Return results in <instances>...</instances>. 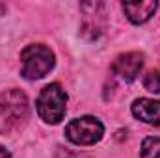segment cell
I'll use <instances>...</instances> for the list:
<instances>
[{
    "instance_id": "4",
    "label": "cell",
    "mask_w": 160,
    "mask_h": 158,
    "mask_svg": "<svg viewBox=\"0 0 160 158\" xmlns=\"http://www.w3.org/2000/svg\"><path fill=\"white\" fill-rule=\"evenodd\" d=\"M0 117L9 125H19L28 117V97L21 89H6L0 93Z\"/></svg>"
},
{
    "instance_id": "2",
    "label": "cell",
    "mask_w": 160,
    "mask_h": 158,
    "mask_svg": "<svg viewBox=\"0 0 160 158\" xmlns=\"http://www.w3.org/2000/svg\"><path fill=\"white\" fill-rule=\"evenodd\" d=\"M38 114L45 123L56 125L65 116L67 108V93L62 89L60 84H48L41 89L38 97Z\"/></svg>"
},
{
    "instance_id": "9",
    "label": "cell",
    "mask_w": 160,
    "mask_h": 158,
    "mask_svg": "<svg viewBox=\"0 0 160 158\" xmlns=\"http://www.w3.org/2000/svg\"><path fill=\"white\" fill-rule=\"evenodd\" d=\"M142 158H160V138L149 136L142 143Z\"/></svg>"
},
{
    "instance_id": "1",
    "label": "cell",
    "mask_w": 160,
    "mask_h": 158,
    "mask_svg": "<svg viewBox=\"0 0 160 158\" xmlns=\"http://www.w3.org/2000/svg\"><path fill=\"white\" fill-rule=\"evenodd\" d=\"M54 67V52L45 45H28L21 52V75L26 80H38Z\"/></svg>"
},
{
    "instance_id": "10",
    "label": "cell",
    "mask_w": 160,
    "mask_h": 158,
    "mask_svg": "<svg viewBox=\"0 0 160 158\" xmlns=\"http://www.w3.org/2000/svg\"><path fill=\"white\" fill-rule=\"evenodd\" d=\"M143 87L151 93H160V71L158 69H151L145 77H143Z\"/></svg>"
},
{
    "instance_id": "8",
    "label": "cell",
    "mask_w": 160,
    "mask_h": 158,
    "mask_svg": "<svg viewBox=\"0 0 160 158\" xmlns=\"http://www.w3.org/2000/svg\"><path fill=\"white\" fill-rule=\"evenodd\" d=\"M132 114L143 123L160 126V101L153 99H138L132 102Z\"/></svg>"
},
{
    "instance_id": "11",
    "label": "cell",
    "mask_w": 160,
    "mask_h": 158,
    "mask_svg": "<svg viewBox=\"0 0 160 158\" xmlns=\"http://www.w3.org/2000/svg\"><path fill=\"white\" fill-rule=\"evenodd\" d=\"M0 158H11V153L6 147H0Z\"/></svg>"
},
{
    "instance_id": "6",
    "label": "cell",
    "mask_w": 160,
    "mask_h": 158,
    "mask_svg": "<svg viewBox=\"0 0 160 158\" xmlns=\"http://www.w3.org/2000/svg\"><path fill=\"white\" fill-rule=\"evenodd\" d=\"M142 67H143V54H140V52H127V54H121V56H118L114 60L112 73L118 75L125 82H132L140 75Z\"/></svg>"
},
{
    "instance_id": "7",
    "label": "cell",
    "mask_w": 160,
    "mask_h": 158,
    "mask_svg": "<svg viewBox=\"0 0 160 158\" xmlns=\"http://www.w3.org/2000/svg\"><path fill=\"white\" fill-rule=\"evenodd\" d=\"M158 7L157 0H140V2H123V11L127 19L134 24H142L149 21Z\"/></svg>"
},
{
    "instance_id": "5",
    "label": "cell",
    "mask_w": 160,
    "mask_h": 158,
    "mask_svg": "<svg viewBox=\"0 0 160 158\" xmlns=\"http://www.w3.org/2000/svg\"><path fill=\"white\" fill-rule=\"evenodd\" d=\"M82 34L88 39H97L104 30V6L99 2L82 4Z\"/></svg>"
},
{
    "instance_id": "3",
    "label": "cell",
    "mask_w": 160,
    "mask_h": 158,
    "mask_svg": "<svg viewBox=\"0 0 160 158\" xmlns=\"http://www.w3.org/2000/svg\"><path fill=\"white\" fill-rule=\"evenodd\" d=\"M104 134V126L97 117L82 116L73 119L65 126V136L75 145H93L97 143Z\"/></svg>"
}]
</instances>
